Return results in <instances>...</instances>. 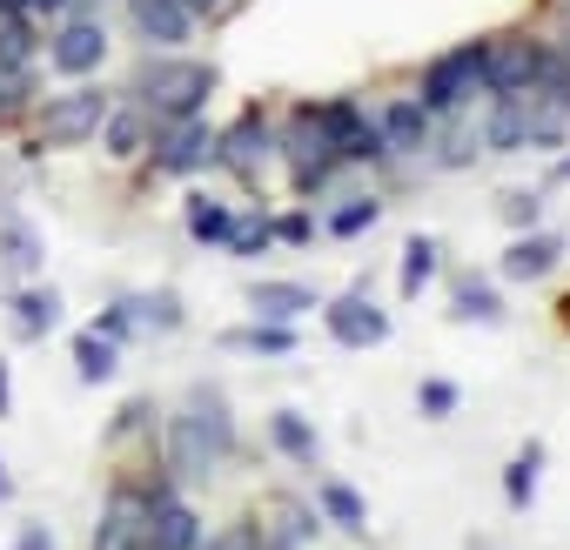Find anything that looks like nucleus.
I'll return each instance as SVG.
<instances>
[{"label":"nucleus","instance_id":"f257e3e1","mask_svg":"<svg viewBox=\"0 0 570 550\" xmlns=\"http://www.w3.org/2000/svg\"><path fill=\"white\" fill-rule=\"evenodd\" d=\"M228 456H235V416L222 383H188L181 410L161 423V470L175 483H208Z\"/></svg>","mask_w":570,"mask_h":550},{"label":"nucleus","instance_id":"f03ea898","mask_svg":"<svg viewBox=\"0 0 570 550\" xmlns=\"http://www.w3.org/2000/svg\"><path fill=\"white\" fill-rule=\"evenodd\" d=\"M215 61H195V55H155L148 48V61L135 68V81H128V101L148 115V121H188V115H202L208 108V95H215Z\"/></svg>","mask_w":570,"mask_h":550},{"label":"nucleus","instance_id":"7ed1b4c3","mask_svg":"<svg viewBox=\"0 0 570 550\" xmlns=\"http://www.w3.org/2000/svg\"><path fill=\"white\" fill-rule=\"evenodd\" d=\"M570 128L563 108H550L537 88L523 95H490V115H483V148L490 155H523V148H557Z\"/></svg>","mask_w":570,"mask_h":550},{"label":"nucleus","instance_id":"20e7f679","mask_svg":"<svg viewBox=\"0 0 570 550\" xmlns=\"http://www.w3.org/2000/svg\"><path fill=\"white\" fill-rule=\"evenodd\" d=\"M275 155H282V168H289V181H296V195H316V188H330L336 181V148H330V135H323V121H316V101H303L296 115H289V128L275 135Z\"/></svg>","mask_w":570,"mask_h":550},{"label":"nucleus","instance_id":"39448f33","mask_svg":"<svg viewBox=\"0 0 570 550\" xmlns=\"http://www.w3.org/2000/svg\"><path fill=\"white\" fill-rule=\"evenodd\" d=\"M108 108H115V95L95 88V81H75L68 95H48V108H41V141H35V148H81V141H95L101 121H108Z\"/></svg>","mask_w":570,"mask_h":550},{"label":"nucleus","instance_id":"423d86ee","mask_svg":"<svg viewBox=\"0 0 570 550\" xmlns=\"http://www.w3.org/2000/svg\"><path fill=\"white\" fill-rule=\"evenodd\" d=\"M476 88H483V41H463V48H450V55H436V61L423 68L416 101H423L430 115H463V108L476 101Z\"/></svg>","mask_w":570,"mask_h":550},{"label":"nucleus","instance_id":"0eeeda50","mask_svg":"<svg viewBox=\"0 0 570 550\" xmlns=\"http://www.w3.org/2000/svg\"><path fill=\"white\" fill-rule=\"evenodd\" d=\"M148 168H155V175H175V181L215 168V121H208V115L155 121V135H148Z\"/></svg>","mask_w":570,"mask_h":550},{"label":"nucleus","instance_id":"6e6552de","mask_svg":"<svg viewBox=\"0 0 570 550\" xmlns=\"http://www.w3.org/2000/svg\"><path fill=\"white\" fill-rule=\"evenodd\" d=\"M316 121H323V135H330V148H336V161H343V168L390 161V148H383V128H376V115H370L363 101H350V95H330V101H316Z\"/></svg>","mask_w":570,"mask_h":550},{"label":"nucleus","instance_id":"1a4fd4ad","mask_svg":"<svg viewBox=\"0 0 570 550\" xmlns=\"http://www.w3.org/2000/svg\"><path fill=\"white\" fill-rule=\"evenodd\" d=\"M268 161H275V121L262 108H242L228 128H215V168H228L235 181H262Z\"/></svg>","mask_w":570,"mask_h":550},{"label":"nucleus","instance_id":"9d476101","mask_svg":"<svg viewBox=\"0 0 570 550\" xmlns=\"http://www.w3.org/2000/svg\"><path fill=\"white\" fill-rule=\"evenodd\" d=\"M323 330L343 350H383L390 343V310L370 296V283H356V289H343V296L323 303Z\"/></svg>","mask_w":570,"mask_h":550},{"label":"nucleus","instance_id":"9b49d317","mask_svg":"<svg viewBox=\"0 0 570 550\" xmlns=\"http://www.w3.org/2000/svg\"><path fill=\"white\" fill-rule=\"evenodd\" d=\"M168 477H155V483H115L108 490V503H101V523H95V543L88 550H141V537H148V497L161 490Z\"/></svg>","mask_w":570,"mask_h":550},{"label":"nucleus","instance_id":"f8f14e48","mask_svg":"<svg viewBox=\"0 0 570 550\" xmlns=\"http://www.w3.org/2000/svg\"><path fill=\"white\" fill-rule=\"evenodd\" d=\"M543 41H530V35H497V41H483V95H523V88H537V75H543Z\"/></svg>","mask_w":570,"mask_h":550},{"label":"nucleus","instance_id":"ddd939ff","mask_svg":"<svg viewBox=\"0 0 570 550\" xmlns=\"http://www.w3.org/2000/svg\"><path fill=\"white\" fill-rule=\"evenodd\" d=\"M248 530H255L262 550H309L316 530H323V510L303 503V497H262V510L248 517Z\"/></svg>","mask_w":570,"mask_h":550},{"label":"nucleus","instance_id":"4468645a","mask_svg":"<svg viewBox=\"0 0 570 550\" xmlns=\"http://www.w3.org/2000/svg\"><path fill=\"white\" fill-rule=\"evenodd\" d=\"M101 61H108V28H101L95 14H75V21H61V28L48 35V68H55V75L88 81V75H101Z\"/></svg>","mask_w":570,"mask_h":550},{"label":"nucleus","instance_id":"2eb2a0df","mask_svg":"<svg viewBox=\"0 0 570 550\" xmlns=\"http://www.w3.org/2000/svg\"><path fill=\"white\" fill-rule=\"evenodd\" d=\"M61 323H68V303H61L55 283H41V275L8 296V330H14V343H48Z\"/></svg>","mask_w":570,"mask_h":550},{"label":"nucleus","instance_id":"dca6fc26","mask_svg":"<svg viewBox=\"0 0 570 550\" xmlns=\"http://www.w3.org/2000/svg\"><path fill=\"white\" fill-rule=\"evenodd\" d=\"M202 543V510L188 497H175V483H161L148 497V537L141 550H195Z\"/></svg>","mask_w":570,"mask_h":550},{"label":"nucleus","instance_id":"f3484780","mask_svg":"<svg viewBox=\"0 0 570 550\" xmlns=\"http://www.w3.org/2000/svg\"><path fill=\"white\" fill-rule=\"evenodd\" d=\"M128 28H135V41H148L161 55L195 41V14L181 8V0H128Z\"/></svg>","mask_w":570,"mask_h":550},{"label":"nucleus","instance_id":"a211bd4d","mask_svg":"<svg viewBox=\"0 0 570 550\" xmlns=\"http://www.w3.org/2000/svg\"><path fill=\"white\" fill-rule=\"evenodd\" d=\"M557 262H563V235L557 228H523V235H510V248L497 262V283H543Z\"/></svg>","mask_w":570,"mask_h":550},{"label":"nucleus","instance_id":"6ab92c4d","mask_svg":"<svg viewBox=\"0 0 570 550\" xmlns=\"http://www.w3.org/2000/svg\"><path fill=\"white\" fill-rule=\"evenodd\" d=\"M450 323H476V330H503L510 310H503V289H497V275H450Z\"/></svg>","mask_w":570,"mask_h":550},{"label":"nucleus","instance_id":"aec40b11","mask_svg":"<svg viewBox=\"0 0 570 550\" xmlns=\"http://www.w3.org/2000/svg\"><path fill=\"white\" fill-rule=\"evenodd\" d=\"M376 128H383V148H390V155H430V148H436V115H430L416 95H396V101L376 115Z\"/></svg>","mask_w":570,"mask_h":550},{"label":"nucleus","instance_id":"412c9836","mask_svg":"<svg viewBox=\"0 0 570 550\" xmlns=\"http://www.w3.org/2000/svg\"><path fill=\"white\" fill-rule=\"evenodd\" d=\"M0 262L14 268V283H35V275L48 268V235L28 215H14V208H0Z\"/></svg>","mask_w":570,"mask_h":550},{"label":"nucleus","instance_id":"4be33fe9","mask_svg":"<svg viewBox=\"0 0 570 550\" xmlns=\"http://www.w3.org/2000/svg\"><path fill=\"white\" fill-rule=\"evenodd\" d=\"M316 310H323V296L309 283H282V275H268V283L248 289V316H262V323H303Z\"/></svg>","mask_w":570,"mask_h":550},{"label":"nucleus","instance_id":"5701e85b","mask_svg":"<svg viewBox=\"0 0 570 550\" xmlns=\"http://www.w3.org/2000/svg\"><path fill=\"white\" fill-rule=\"evenodd\" d=\"M296 343H303L296 323H262V316H248V323L215 336V350H228V356H296Z\"/></svg>","mask_w":570,"mask_h":550},{"label":"nucleus","instance_id":"b1692460","mask_svg":"<svg viewBox=\"0 0 570 550\" xmlns=\"http://www.w3.org/2000/svg\"><path fill=\"white\" fill-rule=\"evenodd\" d=\"M268 443H275V456H289L296 470H323V436H316V423L303 410H275L268 416Z\"/></svg>","mask_w":570,"mask_h":550},{"label":"nucleus","instance_id":"393cba45","mask_svg":"<svg viewBox=\"0 0 570 550\" xmlns=\"http://www.w3.org/2000/svg\"><path fill=\"white\" fill-rule=\"evenodd\" d=\"M148 135H155V121L128 101V108H108V121H101L95 141H101L108 161H141V155H148Z\"/></svg>","mask_w":570,"mask_h":550},{"label":"nucleus","instance_id":"a878e982","mask_svg":"<svg viewBox=\"0 0 570 550\" xmlns=\"http://www.w3.org/2000/svg\"><path fill=\"white\" fill-rule=\"evenodd\" d=\"M316 510H323V523H336L343 537H370V503H363L356 483L323 477V483H316Z\"/></svg>","mask_w":570,"mask_h":550},{"label":"nucleus","instance_id":"bb28decb","mask_svg":"<svg viewBox=\"0 0 570 550\" xmlns=\"http://www.w3.org/2000/svg\"><path fill=\"white\" fill-rule=\"evenodd\" d=\"M181 228H188V242L222 248V242H228V228H235V208H228V202H215L208 188H188V202H181Z\"/></svg>","mask_w":570,"mask_h":550},{"label":"nucleus","instance_id":"cd10ccee","mask_svg":"<svg viewBox=\"0 0 570 550\" xmlns=\"http://www.w3.org/2000/svg\"><path fill=\"white\" fill-rule=\"evenodd\" d=\"M128 316H135V336H175L181 323H188V310H181V289H141V296H128Z\"/></svg>","mask_w":570,"mask_h":550},{"label":"nucleus","instance_id":"c85d7f7f","mask_svg":"<svg viewBox=\"0 0 570 550\" xmlns=\"http://www.w3.org/2000/svg\"><path fill=\"white\" fill-rule=\"evenodd\" d=\"M436 268H443V242H436V235H410V242H403V268H396V296L416 303V296L436 283Z\"/></svg>","mask_w":570,"mask_h":550},{"label":"nucleus","instance_id":"c756f323","mask_svg":"<svg viewBox=\"0 0 570 550\" xmlns=\"http://www.w3.org/2000/svg\"><path fill=\"white\" fill-rule=\"evenodd\" d=\"M543 456H550V450H543V436H530V443H523V450L503 463V503H510L517 517L537 503V483H543Z\"/></svg>","mask_w":570,"mask_h":550},{"label":"nucleus","instance_id":"7c9ffc66","mask_svg":"<svg viewBox=\"0 0 570 550\" xmlns=\"http://www.w3.org/2000/svg\"><path fill=\"white\" fill-rule=\"evenodd\" d=\"M68 356H75V376H81L88 390L115 383V370H121V343H108V336H95V330H75Z\"/></svg>","mask_w":570,"mask_h":550},{"label":"nucleus","instance_id":"2f4dec72","mask_svg":"<svg viewBox=\"0 0 570 550\" xmlns=\"http://www.w3.org/2000/svg\"><path fill=\"white\" fill-rule=\"evenodd\" d=\"M376 222H383V202H376V195H343V202L323 215V235H330V242H356V235H370Z\"/></svg>","mask_w":570,"mask_h":550},{"label":"nucleus","instance_id":"473e14b6","mask_svg":"<svg viewBox=\"0 0 570 550\" xmlns=\"http://www.w3.org/2000/svg\"><path fill=\"white\" fill-rule=\"evenodd\" d=\"M275 248V222L262 215V208H248V215H235V228H228V242H222V255H235V262H255V255H268Z\"/></svg>","mask_w":570,"mask_h":550},{"label":"nucleus","instance_id":"72a5a7b5","mask_svg":"<svg viewBox=\"0 0 570 550\" xmlns=\"http://www.w3.org/2000/svg\"><path fill=\"white\" fill-rule=\"evenodd\" d=\"M456 410H463V383L456 376H423L416 383V416L423 423H450Z\"/></svg>","mask_w":570,"mask_h":550},{"label":"nucleus","instance_id":"f704fd0d","mask_svg":"<svg viewBox=\"0 0 570 550\" xmlns=\"http://www.w3.org/2000/svg\"><path fill=\"white\" fill-rule=\"evenodd\" d=\"M497 222H503L510 235L543 228V188H503V195H497Z\"/></svg>","mask_w":570,"mask_h":550},{"label":"nucleus","instance_id":"c9c22d12","mask_svg":"<svg viewBox=\"0 0 570 550\" xmlns=\"http://www.w3.org/2000/svg\"><path fill=\"white\" fill-rule=\"evenodd\" d=\"M35 108V68H0V128H14Z\"/></svg>","mask_w":570,"mask_h":550},{"label":"nucleus","instance_id":"e433bc0d","mask_svg":"<svg viewBox=\"0 0 570 550\" xmlns=\"http://www.w3.org/2000/svg\"><path fill=\"white\" fill-rule=\"evenodd\" d=\"M141 430H155V396H128V403L115 410V423H108V443H128V436H141Z\"/></svg>","mask_w":570,"mask_h":550},{"label":"nucleus","instance_id":"4c0bfd02","mask_svg":"<svg viewBox=\"0 0 570 550\" xmlns=\"http://www.w3.org/2000/svg\"><path fill=\"white\" fill-rule=\"evenodd\" d=\"M537 95H543L550 108H563V115H570V61H563L557 48L543 55V75H537Z\"/></svg>","mask_w":570,"mask_h":550},{"label":"nucleus","instance_id":"58836bf2","mask_svg":"<svg viewBox=\"0 0 570 550\" xmlns=\"http://www.w3.org/2000/svg\"><path fill=\"white\" fill-rule=\"evenodd\" d=\"M88 330H95V336H108V343H141V336H135V316H128V296H115Z\"/></svg>","mask_w":570,"mask_h":550},{"label":"nucleus","instance_id":"ea45409f","mask_svg":"<svg viewBox=\"0 0 570 550\" xmlns=\"http://www.w3.org/2000/svg\"><path fill=\"white\" fill-rule=\"evenodd\" d=\"M268 222H275V242H289V248H309V242H316V215H309V208L268 215Z\"/></svg>","mask_w":570,"mask_h":550},{"label":"nucleus","instance_id":"a19ab883","mask_svg":"<svg viewBox=\"0 0 570 550\" xmlns=\"http://www.w3.org/2000/svg\"><path fill=\"white\" fill-rule=\"evenodd\" d=\"M195 550H262V543H255V530H248V517H242V523L202 530V543H195Z\"/></svg>","mask_w":570,"mask_h":550},{"label":"nucleus","instance_id":"79ce46f5","mask_svg":"<svg viewBox=\"0 0 570 550\" xmlns=\"http://www.w3.org/2000/svg\"><path fill=\"white\" fill-rule=\"evenodd\" d=\"M476 141H483V128H470V121H463V128L443 141V155H436V161H443V168H463V161H476Z\"/></svg>","mask_w":570,"mask_h":550},{"label":"nucleus","instance_id":"37998d69","mask_svg":"<svg viewBox=\"0 0 570 550\" xmlns=\"http://www.w3.org/2000/svg\"><path fill=\"white\" fill-rule=\"evenodd\" d=\"M14 550H61V543H55L48 523H21V530H14Z\"/></svg>","mask_w":570,"mask_h":550},{"label":"nucleus","instance_id":"c03bdc74","mask_svg":"<svg viewBox=\"0 0 570 550\" xmlns=\"http://www.w3.org/2000/svg\"><path fill=\"white\" fill-rule=\"evenodd\" d=\"M14 8L28 14V21H55V14H68L75 0H14Z\"/></svg>","mask_w":570,"mask_h":550},{"label":"nucleus","instance_id":"a18cd8bd","mask_svg":"<svg viewBox=\"0 0 570 550\" xmlns=\"http://www.w3.org/2000/svg\"><path fill=\"white\" fill-rule=\"evenodd\" d=\"M8 416H14V363L0 356V423H8Z\"/></svg>","mask_w":570,"mask_h":550},{"label":"nucleus","instance_id":"49530a36","mask_svg":"<svg viewBox=\"0 0 570 550\" xmlns=\"http://www.w3.org/2000/svg\"><path fill=\"white\" fill-rule=\"evenodd\" d=\"M550 188H570V155H557V161H550V175H543V195H550Z\"/></svg>","mask_w":570,"mask_h":550},{"label":"nucleus","instance_id":"de8ad7c7","mask_svg":"<svg viewBox=\"0 0 570 550\" xmlns=\"http://www.w3.org/2000/svg\"><path fill=\"white\" fill-rule=\"evenodd\" d=\"M14 289H21V283H14V268L0 262V310H8V296H14Z\"/></svg>","mask_w":570,"mask_h":550},{"label":"nucleus","instance_id":"09e8293b","mask_svg":"<svg viewBox=\"0 0 570 550\" xmlns=\"http://www.w3.org/2000/svg\"><path fill=\"white\" fill-rule=\"evenodd\" d=\"M181 8H188V14L202 21V14H222V0H181Z\"/></svg>","mask_w":570,"mask_h":550},{"label":"nucleus","instance_id":"8fccbe9b","mask_svg":"<svg viewBox=\"0 0 570 550\" xmlns=\"http://www.w3.org/2000/svg\"><path fill=\"white\" fill-rule=\"evenodd\" d=\"M14 497V470H8V456H0V503Z\"/></svg>","mask_w":570,"mask_h":550},{"label":"nucleus","instance_id":"3c124183","mask_svg":"<svg viewBox=\"0 0 570 550\" xmlns=\"http://www.w3.org/2000/svg\"><path fill=\"white\" fill-rule=\"evenodd\" d=\"M557 330H563V336H570V289H563V296H557Z\"/></svg>","mask_w":570,"mask_h":550},{"label":"nucleus","instance_id":"603ef678","mask_svg":"<svg viewBox=\"0 0 570 550\" xmlns=\"http://www.w3.org/2000/svg\"><path fill=\"white\" fill-rule=\"evenodd\" d=\"M463 550H497V537H470V543H463Z\"/></svg>","mask_w":570,"mask_h":550},{"label":"nucleus","instance_id":"864d4df0","mask_svg":"<svg viewBox=\"0 0 570 550\" xmlns=\"http://www.w3.org/2000/svg\"><path fill=\"white\" fill-rule=\"evenodd\" d=\"M557 55H563V61H570V21H563V35H557Z\"/></svg>","mask_w":570,"mask_h":550}]
</instances>
